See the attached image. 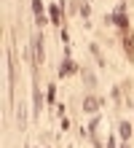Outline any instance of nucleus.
I'll return each instance as SVG.
<instances>
[{"instance_id":"1","label":"nucleus","mask_w":134,"mask_h":148,"mask_svg":"<svg viewBox=\"0 0 134 148\" xmlns=\"http://www.w3.org/2000/svg\"><path fill=\"white\" fill-rule=\"evenodd\" d=\"M86 110H97V100L88 97V100H86Z\"/></svg>"},{"instance_id":"3","label":"nucleus","mask_w":134,"mask_h":148,"mask_svg":"<svg viewBox=\"0 0 134 148\" xmlns=\"http://www.w3.org/2000/svg\"><path fill=\"white\" fill-rule=\"evenodd\" d=\"M123 148H129V145H123Z\"/></svg>"},{"instance_id":"2","label":"nucleus","mask_w":134,"mask_h":148,"mask_svg":"<svg viewBox=\"0 0 134 148\" xmlns=\"http://www.w3.org/2000/svg\"><path fill=\"white\" fill-rule=\"evenodd\" d=\"M129 132H131V127L129 124H121V137H129Z\"/></svg>"}]
</instances>
